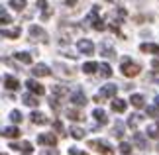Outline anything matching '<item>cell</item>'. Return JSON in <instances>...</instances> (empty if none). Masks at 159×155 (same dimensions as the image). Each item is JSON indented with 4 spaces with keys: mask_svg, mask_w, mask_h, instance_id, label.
Instances as JSON below:
<instances>
[{
    "mask_svg": "<svg viewBox=\"0 0 159 155\" xmlns=\"http://www.w3.org/2000/svg\"><path fill=\"white\" fill-rule=\"evenodd\" d=\"M139 71H142V67H139L138 63H134V61L130 57H124L122 59V75L124 77H138Z\"/></svg>",
    "mask_w": 159,
    "mask_h": 155,
    "instance_id": "6da1fadb",
    "label": "cell"
},
{
    "mask_svg": "<svg viewBox=\"0 0 159 155\" xmlns=\"http://www.w3.org/2000/svg\"><path fill=\"white\" fill-rule=\"evenodd\" d=\"M116 92H118V86L116 84H106V86H102L100 89V92L94 96V102H104V98H112V96H116Z\"/></svg>",
    "mask_w": 159,
    "mask_h": 155,
    "instance_id": "7a4b0ae2",
    "label": "cell"
},
{
    "mask_svg": "<svg viewBox=\"0 0 159 155\" xmlns=\"http://www.w3.org/2000/svg\"><path fill=\"white\" fill-rule=\"evenodd\" d=\"M89 147H93L94 151H98L100 155H114V149L110 147L106 141H100V139H93L89 141Z\"/></svg>",
    "mask_w": 159,
    "mask_h": 155,
    "instance_id": "3957f363",
    "label": "cell"
},
{
    "mask_svg": "<svg viewBox=\"0 0 159 155\" xmlns=\"http://www.w3.org/2000/svg\"><path fill=\"white\" fill-rule=\"evenodd\" d=\"M30 38H32L34 41H41V43L49 41L47 39V32L43 28H39V26H30Z\"/></svg>",
    "mask_w": 159,
    "mask_h": 155,
    "instance_id": "277c9868",
    "label": "cell"
},
{
    "mask_svg": "<svg viewBox=\"0 0 159 155\" xmlns=\"http://www.w3.org/2000/svg\"><path fill=\"white\" fill-rule=\"evenodd\" d=\"M77 49L83 55H93L94 53V43L90 41V39H79L77 41Z\"/></svg>",
    "mask_w": 159,
    "mask_h": 155,
    "instance_id": "5b68a950",
    "label": "cell"
},
{
    "mask_svg": "<svg viewBox=\"0 0 159 155\" xmlns=\"http://www.w3.org/2000/svg\"><path fill=\"white\" fill-rule=\"evenodd\" d=\"M38 144L39 145H49V147H55L57 145V138L53 134H41L38 138Z\"/></svg>",
    "mask_w": 159,
    "mask_h": 155,
    "instance_id": "8992f818",
    "label": "cell"
},
{
    "mask_svg": "<svg viewBox=\"0 0 159 155\" xmlns=\"http://www.w3.org/2000/svg\"><path fill=\"white\" fill-rule=\"evenodd\" d=\"M32 75H34V77H49V75H51V69H49L47 65L39 63V65H35L34 69H32Z\"/></svg>",
    "mask_w": 159,
    "mask_h": 155,
    "instance_id": "52a82bcc",
    "label": "cell"
},
{
    "mask_svg": "<svg viewBox=\"0 0 159 155\" xmlns=\"http://www.w3.org/2000/svg\"><path fill=\"white\" fill-rule=\"evenodd\" d=\"M26 86H28V90H30V92H34V94H38V96H41V94L45 92L43 86H41L38 80H32V79H30L28 83H26Z\"/></svg>",
    "mask_w": 159,
    "mask_h": 155,
    "instance_id": "ba28073f",
    "label": "cell"
},
{
    "mask_svg": "<svg viewBox=\"0 0 159 155\" xmlns=\"http://www.w3.org/2000/svg\"><path fill=\"white\" fill-rule=\"evenodd\" d=\"M20 130H18L16 126H10V128H4V130H0V135H4V138H12V139H16V138H20Z\"/></svg>",
    "mask_w": 159,
    "mask_h": 155,
    "instance_id": "9c48e42d",
    "label": "cell"
},
{
    "mask_svg": "<svg viewBox=\"0 0 159 155\" xmlns=\"http://www.w3.org/2000/svg\"><path fill=\"white\" fill-rule=\"evenodd\" d=\"M71 102L75 104V106H84L89 100H87V96H84L81 90H77V92H73V94H71Z\"/></svg>",
    "mask_w": 159,
    "mask_h": 155,
    "instance_id": "30bf717a",
    "label": "cell"
},
{
    "mask_svg": "<svg viewBox=\"0 0 159 155\" xmlns=\"http://www.w3.org/2000/svg\"><path fill=\"white\" fill-rule=\"evenodd\" d=\"M139 51L142 53H151V55H159V45H155V43H142L139 45Z\"/></svg>",
    "mask_w": 159,
    "mask_h": 155,
    "instance_id": "8fae6325",
    "label": "cell"
},
{
    "mask_svg": "<svg viewBox=\"0 0 159 155\" xmlns=\"http://www.w3.org/2000/svg\"><path fill=\"white\" fill-rule=\"evenodd\" d=\"M20 34H22L20 28H14V30H0V38H8V39L20 38Z\"/></svg>",
    "mask_w": 159,
    "mask_h": 155,
    "instance_id": "7c38bea8",
    "label": "cell"
},
{
    "mask_svg": "<svg viewBox=\"0 0 159 155\" xmlns=\"http://www.w3.org/2000/svg\"><path fill=\"white\" fill-rule=\"evenodd\" d=\"M12 149H16V151H24V153H32V144L30 141H22V144H10Z\"/></svg>",
    "mask_w": 159,
    "mask_h": 155,
    "instance_id": "4fadbf2b",
    "label": "cell"
},
{
    "mask_svg": "<svg viewBox=\"0 0 159 155\" xmlns=\"http://www.w3.org/2000/svg\"><path fill=\"white\" fill-rule=\"evenodd\" d=\"M126 16H128V12L122 8V6H118V8H114V10H112V18L116 20V24H122Z\"/></svg>",
    "mask_w": 159,
    "mask_h": 155,
    "instance_id": "5bb4252c",
    "label": "cell"
},
{
    "mask_svg": "<svg viewBox=\"0 0 159 155\" xmlns=\"http://www.w3.org/2000/svg\"><path fill=\"white\" fill-rule=\"evenodd\" d=\"M30 118H32V122L38 124V126H43V124L49 122V120H47V116L41 114V112H32V114H30Z\"/></svg>",
    "mask_w": 159,
    "mask_h": 155,
    "instance_id": "9a60e30c",
    "label": "cell"
},
{
    "mask_svg": "<svg viewBox=\"0 0 159 155\" xmlns=\"http://www.w3.org/2000/svg\"><path fill=\"white\" fill-rule=\"evenodd\" d=\"M38 8H39L41 12H43V14H41V18H43V20H47V18H49V16L53 14V10L49 8V4H47L45 0H39V2H38Z\"/></svg>",
    "mask_w": 159,
    "mask_h": 155,
    "instance_id": "2e32d148",
    "label": "cell"
},
{
    "mask_svg": "<svg viewBox=\"0 0 159 155\" xmlns=\"http://www.w3.org/2000/svg\"><path fill=\"white\" fill-rule=\"evenodd\" d=\"M22 102L26 104V106H32V108L39 106V100H38V96H34V94H24V96H22Z\"/></svg>",
    "mask_w": 159,
    "mask_h": 155,
    "instance_id": "e0dca14e",
    "label": "cell"
},
{
    "mask_svg": "<svg viewBox=\"0 0 159 155\" xmlns=\"http://www.w3.org/2000/svg\"><path fill=\"white\" fill-rule=\"evenodd\" d=\"M4 86H6V89H8V90H16L18 89V86H20V83H18V79L16 77H4Z\"/></svg>",
    "mask_w": 159,
    "mask_h": 155,
    "instance_id": "ac0fdd59",
    "label": "cell"
},
{
    "mask_svg": "<svg viewBox=\"0 0 159 155\" xmlns=\"http://www.w3.org/2000/svg\"><path fill=\"white\" fill-rule=\"evenodd\" d=\"M14 57H16L18 61H20V63H26V65L32 63V55L26 53V51H18V53H14Z\"/></svg>",
    "mask_w": 159,
    "mask_h": 155,
    "instance_id": "d6986e66",
    "label": "cell"
},
{
    "mask_svg": "<svg viewBox=\"0 0 159 155\" xmlns=\"http://www.w3.org/2000/svg\"><path fill=\"white\" fill-rule=\"evenodd\" d=\"M126 108H128V104H126V100H112V110L114 112H126Z\"/></svg>",
    "mask_w": 159,
    "mask_h": 155,
    "instance_id": "ffe728a7",
    "label": "cell"
},
{
    "mask_svg": "<svg viewBox=\"0 0 159 155\" xmlns=\"http://www.w3.org/2000/svg\"><path fill=\"white\" fill-rule=\"evenodd\" d=\"M148 138L159 139V122H157V124H151V126L148 128Z\"/></svg>",
    "mask_w": 159,
    "mask_h": 155,
    "instance_id": "44dd1931",
    "label": "cell"
},
{
    "mask_svg": "<svg viewBox=\"0 0 159 155\" xmlns=\"http://www.w3.org/2000/svg\"><path fill=\"white\" fill-rule=\"evenodd\" d=\"M142 120H143V116H139V114H132V116H130V120H128V126L134 130V128H138L139 124H142Z\"/></svg>",
    "mask_w": 159,
    "mask_h": 155,
    "instance_id": "7402d4cb",
    "label": "cell"
},
{
    "mask_svg": "<svg viewBox=\"0 0 159 155\" xmlns=\"http://www.w3.org/2000/svg\"><path fill=\"white\" fill-rule=\"evenodd\" d=\"M98 73H100V77H104V79L112 77V69H110V65H108V63L98 65Z\"/></svg>",
    "mask_w": 159,
    "mask_h": 155,
    "instance_id": "603a6c76",
    "label": "cell"
},
{
    "mask_svg": "<svg viewBox=\"0 0 159 155\" xmlns=\"http://www.w3.org/2000/svg\"><path fill=\"white\" fill-rule=\"evenodd\" d=\"M96 69H98V63H93V61H89V63L83 65V73H87V75H93V73H96Z\"/></svg>",
    "mask_w": 159,
    "mask_h": 155,
    "instance_id": "cb8c5ba5",
    "label": "cell"
},
{
    "mask_svg": "<svg viewBox=\"0 0 159 155\" xmlns=\"http://www.w3.org/2000/svg\"><path fill=\"white\" fill-rule=\"evenodd\" d=\"M130 100H132V106H134V108H143V106H145V102H143V96H142V94H134Z\"/></svg>",
    "mask_w": 159,
    "mask_h": 155,
    "instance_id": "d4e9b609",
    "label": "cell"
},
{
    "mask_svg": "<svg viewBox=\"0 0 159 155\" xmlns=\"http://www.w3.org/2000/svg\"><path fill=\"white\" fill-rule=\"evenodd\" d=\"M100 55H104V57H116V53H114V49L110 47V45H106V43H102L100 45Z\"/></svg>",
    "mask_w": 159,
    "mask_h": 155,
    "instance_id": "484cf974",
    "label": "cell"
},
{
    "mask_svg": "<svg viewBox=\"0 0 159 155\" xmlns=\"http://www.w3.org/2000/svg\"><path fill=\"white\" fill-rule=\"evenodd\" d=\"M67 116H69V120H75V122H81V120H84V116L79 112V110H73V108H69L67 110Z\"/></svg>",
    "mask_w": 159,
    "mask_h": 155,
    "instance_id": "4316f807",
    "label": "cell"
},
{
    "mask_svg": "<svg viewBox=\"0 0 159 155\" xmlns=\"http://www.w3.org/2000/svg\"><path fill=\"white\" fill-rule=\"evenodd\" d=\"M93 116H94V120H96V122H100V124H106V122H108V118H106V114H104V110H100V108H96L94 112H93Z\"/></svg>",
    "mask_w": 159,
    "mask_h": 155,
    "instance_id": "83f0119b",
    "label": "cell"
},
{
    "mask_svg": "<svg viewBox=\"0 0 159 155\" xmlns=\"http://www.w3.org/2000/svg\"><path fill=\"white\" fill-rule=\"evenodd\" d=\"M134 141H136V145H139L142 149H148V141L143 139L142 134H134Z\"/></svg>",
    "mask_w": 159,
    "mask_h": 155,
    "instance_id": "f1b7e54d",
    "label": "cell"
},
{
    "mask_svg": "<svg viewBox=\"0 0 159 155\" xmlns=\"http://www.w3.org/2000/svg\"><path fill=\"white\" fill-rule=\"evenodd\" d=\"M10 6L18 12H22L24 8H26V0H10Z\"/></svg>",
    "mask_w": 159,
    "mask_h": 155,
    "instance_id": "f546056e",
    "label": "cell"
},
{
    "mask_svg": "<svg viewBox=\"0 0 159 155\" xmlns=\"http://www.w3.org/2000/svg\"><path fill=\"white\" fill-rule=\"evenodd\" d=\"M10 22H12V18L6 14V10H4V8H0V26H4V24L8 26Z\"/></svg>",
    "mask_w": 159,
    "mask_h": 155,
    "instance_id": "4dcf8cb0",
    "label": "cell"
},
{
    "mask_svg": "<svg viewBox=\"0 0 159 155\" xmlns=\"http://www.w3.org/2000/svg\"><path fill=\"white\" fill-rule=\"evenodd\" d=\"M71 135H73V138H75V139H83L84 138V130H81V128H71Z\"/></svg>",
    "mask_w": 159,
    "mask_h": 155,
    "instance_id": "1f68e13d",
    "label": "cell"
},
{
    "mask_svg": "<svg viewBox=\"0 0 159 155\" xmlns=\"http://www.w3.org/2000/svg\"><path fill=\"white\" fill-rule=\"evenodd\" d=\"M118 149H120L122 155H130V153H132V145H130V144H126V141H122V144L118 145Z\"/></svg>",
    "mask_w": 159,
    "mask_h": 155,
    "instance_id": "d6a6232c",
    "label": "cell"
},
{
    "mask_svg": "<svg viewBox=\"0 0 159 155\" xmlns=\"http://www.w3.org/2000/svg\"><path fill=\"white\" fill-rule=\"evenodd\" d=\"M67 92H69V90H67V86H59V84L53 86V94L55 96H65Z\"/></svg>",
    "mask_w": 159,
    "mask_h": 155,
    "instance_id": "836d02e7",
    "label": "cell"
},
{
    "mask_svg": "<svg viewBox=\"0 0 159 155\" xmlns=\"http://www.w3.org/2000/svg\"><path fill=\"white\" fill-rule=\"evenodd\" d=\"M57 69H59V75H63V77H73L75 73L69 71V67H65V65H57Z\"/></svg>",
    "mask_w": 159,
    "mask_h": 155,
    "instance_id": "e575fe53",
    "label": "cell"
},
{
    "mask_svg": "<svg viewBox=\"0 0 159 155\" xmlns=\"http://www.w3.org/2000/svg\"><path fill=\"white\" fill-rule=\"evenodd\" d=\"M10 120L14 122V124H20L22 122V114L18 112V110H12V112H10Z\"/></svg>",
    "mask_w": 159,
    "mask_h": 155,
    "instance_id": "d590c367",
    "label": "cell"
},
{
    "mask_svg": "<svg viewBox=\"0 0 159 155\" xmlns=\"http://www.w3.org/2000/svg\"><path fill=\"white\" fill-rule=\"evenodd\" d=\"M148 116H149V118H155V120H157V118H159V106H149V108H148Z\"/></svg>",
    "mask_w": 159,
    "mask_h": 155,
    "instance_id": "8d00e7d4",
    "label": "cell"
},
{
    "mask_svg": "<svg viewBox=\"0 0 159 155\" xmlns=\"http://www.w3.org/2000/svg\"><path fill=\"white\" fill-rule=\"evenodd\" d=\"M122 128H124V126H122L120 122L114 126V135H116V138H122V134H124V132H122Z\"/></svg>",
    "mask_w": 159,
    "mask_h": 155,
    "instance_id": "74e56055",
    "label": "cell"
},
{
    "mask_svg": "<svg viewBox=\"0 0 159 155\" xmlns=\"http://www.w3.org/2000/svg\"><path fill=\"white\" fill-rule=\"evenodd\" d=\"M53 128L57 130V132H63V124H61L59 120H55V122H53Z\"/></svg>",
    "mask_w": 159,
    "mask_h": 155,
    "instance_id": "f35d334b",
    "label": "cell"
},
{
    "mask_svg": "<svg viewBox=\"0 0 159 155\" xmlns=\"http://www.w3.org/2000/svg\"><path fill=\"white\" fill-rule=\"evenodd\" d=\"M69 155H87V153H84V151H79V149H75V147H71Z\"/></svg>",
    "mask_w": 159,
    "mask_h": 155,
    "instance_id": "ab89813d",
    "label": "cell"
},
{
    "mask_svg": "<svg viewBox=\"0 0 159 155\" xmlns=\"http://www.w3.org/2000/svg\"><path fill=\"white\" fill-rule=\"evenodd\" d=\"M151 67H153V71L159 73V59H153V63H151Z\"/></svg>",
    "mask_w": 159,
    "mask_h": 155,
    "instance_id": "60d3db41",
    "label": "cell"
},
{
    "mask_svg": "<svg viewBox=\"0 0 159 155\" xmlns=\"http://www.w3.org/2000/svg\"><path fill=\"white\" fill-rule=\"evenodd\" d=\"M41 155H59V153H57V149H45Z\"/></svg>",
    "mask_w": 159,
    "mask_h": 155,
    "instance_id": "b9f144b4",
    "label": "cell"
},
{
    "mask_svg": "<svg viewBox=\"0 0 159 155\" xmlns=\"http://www.w3.org/2000/svg\"><path fill=\"white\" fill-rule=\"evenodd\" d=\"M63 2H65V4H69V6H71V4H75V2H77V0H63Z\"/></svg>",
    "mask_w": 159,
    "mask_h": 155,
    "instance_id": "7bdbcfd3",
    "label": "cell"
},
{
    "mask_svg": "<svg viewBox=\"0 0 159 155\" xmlns=\"http://www.w3.org/2000/svg\"><path fill=\"white\" fill-rule=\"evenodd\" d=\"M108 2H114V4H118V2H120V0H108Z\"/></svg>",
    "mask_w": 159,
    "mask_h": 155,
    "instance_id": "ee69618b",
    "label": "cell"
},
{
    "mask_svg": "<svg viewBox=\"0 0 159 155\" xmlns=\"http://www.w3.org/2000/svg\"><path fill=\"white\" fill-rule=\"evenodd\" d=\"M155 104H157V106H159V96H157V98H155Z\"/></svg>",
    "mask_w": 159,
    "mask_h": 155,
    "instance_id": "f6af8a7d",
    "label": "cell"
},
{
    "mask_svg": "<svg viewBox=\"0 0 159 155\" xmlns=\"http://www.w3.org/2000/svg\"><path fill=\"white\" fill-rule=\"evenodd\" d=\"M0 155H8V153H0Z\"/></svg>",
    "mask_w": 159,
    "mask_h": 155,
    "instance_id": "bcb514c9",
    "label": "cell"
},
{
    "mask_svg": "<svg viewBox=\"0 0 159 155\" xmlns=\"http://www.w3.org/2000/svg\"><path fill=\"white\" fill-rule=\"evenodd\" d=\"M24 155H28V153H24Z\"/></svg>",
    "mask_w": 159,
    "mask_h": 155,
    "instance_id": "7dc6e473",
    "label": "cell"
},
{
    "mask_svg": "<svg viewBox=\"0 0 159 155\" xmlns=\"http://www.w3.org/2000/svg\"><path fill=\"white\" fill-rule=\"evenodd\" d=\"M157 151H159V149H157Z\"/></svg>",
    "mask_w": 159,
    "mask_h": 155,
    "instance_id": "c3c4849f",
    "label": "cell"
}]
</instances>
